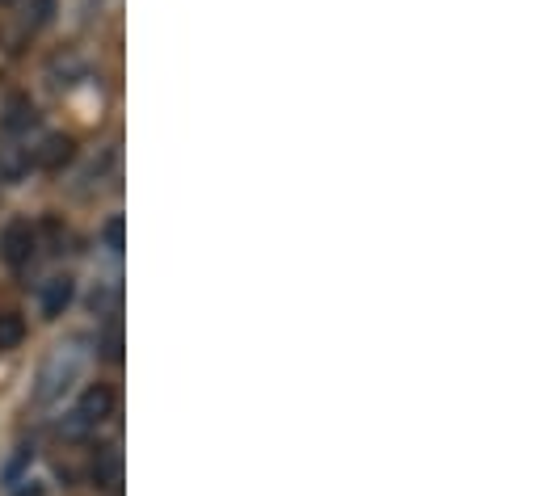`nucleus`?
Masks as SVG:
<instances>
[{
  "label": "nucleus",
  "mask_w": 543,
  "mask_h": 496,
  "mask_svg": "<svg viewBox=\"0 0 543 496\" xmlns=\"http://www.w3.org/2000/svg\"><path fill=\"white\" fill-rule=\"evenodd\" d=\"M38 122V106L26 97V93H13L9 101H5V131L9 135H22V131H30Z\"/></svg>",
  "instance_id": "423d86ee"
},
{
  "label": "nucleus",
  "mask_w": 543,
  "mask_h": 496,
  "mask_svg": "<svg viewBox=\"0 0 543 496\" xmlns=\"http://www.w3.org/2000/svg\"><path fill=\"white\" fill-rule=\"evenodd\" d=\"M5 5H13V0H5Z\"/></svg>",
  "instance_id": "4468645a"
},
{
  "label": "nucleus",
  "mask_w": 543,
  "mask_h": 496,
  "mask_svg": "<svg viewBox=\"0 0 543 496\" xmlns=\"http://www.w3.org/2000/svg\"><path fill=\"white\" fill-rule=\"evenodd\" d=\"M102 354H106L110 362H118V358H123V333H118V324H110V328H106V341H102Z\"/></svg>",
  "instance_id": "9b49d317"
},
{
  "label": "nucleus",
  "mask_w": 543,
  "mask_h": 496,
  "mask_svg": "<svg viewBox=\"0 0 543 496\" xmlns=\"http://www.w3.org/2000/svg\"><path fill=\"white\" fill-rule=\"evenodd\" d=\"M34 248H38V232L26 219H13L5 232H0V261H5L9 270H26L34 261Z\"/></svg>",
  "instance_id": "f03ea898"
},
{
  "label": "nucleus",
  "mask_w": 543,
  "mask_h": 496,
  "mask_svg": "<svg viewBox=\"0 0 543 496\" xmlns=\"http://www.w3.org/2000/svg\"><path fill=\"white\" fill-rule=\"evenodd\" d=\"M76 295V282L68 274H59V278H47L43 282V291H38V312H43V320H59L68 312V303Z\"/></svg>",
  "instance_id": "7ed1b4c3"
},
{
  "label": "nucleus",
  "mask_w": 543,
  "mask_h": 496,
  "mask_svg": "<svg viewBox=\"0 0 543 496\" xmlns=\"http://www.w3.org/2000/svg\"><path fill=\"white\" fill-rule=\"evenodd\" d=\"M123 232H127V223H123V215H114V219H106V227H102V244H106V248H114V253H123Z\"/></svg>",
  "instance_id": "1a4fd4ad"
},
{
  "label": "nucleus",
  "mask_w": 543,
  "mask_h": 496,
  "mask_svg": "<svg viewBox=\"0 0 543 496\" xmlns=\"http://www.w3.org/2000/svg\"><path fill=\"white\" fill-rule=\"evenodd\" d=\"M30 459H34V450H30V446H17V454H13V459H9V467H5V480L13 484L17 475L26 471V463H30Z\"/></svg>",
  "instance_id": "9d476101"
},
{
  "label": "nucleus",
  "mask_w": 543,
  "mask_h": 496,
  "mask_svg": "<svg viewBox=\"0 0 543 496\" xmlns=\"http://www.w3.org/2000/svg\"><path fill=\"white\" fill-rule=\"evenodd\" d=\"M51 13H55V0H34V17H30V22L34 26H47Z\"/></svg>",
  "instance_id": "f8f14e48"
},
{
  "label": "nucleus",
  "mask_w": 543,
  "mask_h": 496,
  "mask_svg": "<svg viewBox=\"0 0 543 496\" xmlns=\"http://www.w3.org/2000/svg\"><path fill=\"white\" fill-rule=\"evenodd\" d=\"M72 156H76V139L72 135H47L43 148L34 152V164H38V169H47V173H59L64 164H72Z\"/></svg>",
  "instance_id": "20e7f679"
},
{
  "label": "nucleus",
  "mask_w": 543,
  "mask_h": 496,
  "mask_svg": "<svg viewBox=\"0 0 543 496\" xmlns=\"http://www.w3.org/2000/svg\"><path fill=\"white\" fill-rule=\"evenodd\" d=\"M114 475H118L114 450H97V459H93V480H97V484H114Z\"/></svg>",
  "instance_id": "6e6552de"
},
{
  "label": "nucleus",
  "mask_w": 543,
  "mask_h": 496,
  "mask_svg": "<svg viewBox=\"0 0 543 496\" xmlns=\"http://www.w3.org/2000/svg\"><path fill=\"white\" fill-rule=\"evenodd\" d=\"M110 412H114V391H110V387H89L85 400H80V408H76V417L89 421V425L97 429V425L110 417Z\"/></svg>",
  "instance_id": "39448f33"
},
{
  "label": "nucleus",
  "mask_w": 543,
  "mask_h": 496,
  "mask_svg": "<svg viewBox=\"0 0 543 496\" xmlns=\"http://www.w3.org/2000/svg\"><path fill=\"white\" fill-rule=\"evenodd\" d=\"M22 496H43V488H26V492H22Z\"/></svg>",
  "instance_id": "ddd939ff"
},
{
  "label": "nucleus",
  "mask_w": 543,
  "mask_h": 496,
  "mask_svg": "<svg viewBox=\"0 0 543 496\" xmlns=\"http://www.w3.org/2000/svg\"><path fill=\"white\" fill-rule=\"evenodd\" d=\"M26 341V320L17 312H0V354H9Z\"/></svg>",
  "instance_id": "0eeeda50"
},
{
  "label": "nucleus",
  "mask_w": 543,
  "mask_h": 496,
  "mask_svg": "<svg viewBox=\"0 0 543 496\" xmlns=\"http://www.w3.org/2000/svg\"><path fill=\"white\" fill-rule=\"evenodd\" d=\"M85 366H89V354L80 349V341H72V345H59V349H51V358L38 366V379H34V404L38 408H51L64 391L85 375Z\"/></svg>",
  "instance_id": "f257e3e1"
}]
</instances>
